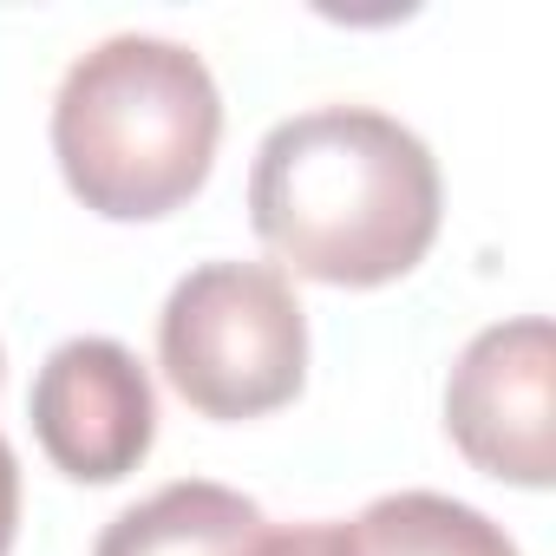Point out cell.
Listing matches in <instances>:
<instances>
[{
    "instance_id": "6da1fadb",
    "label": "cell",
    "mask_w": 556,
    "mask_h": 556,
    "mask_svg": "<svg viewBox=\"0 0 556 556\" xmlns=\"http://www.w3.org/2000/svg\"><path fill=\"white\" fill-rule=\"evenodd\" d=\"M445 184L419 131L374 105L282 118L249 164V223L308 282L387 289L439 242Z\"/></svg>"
},
{
    "instance_id": "7a4b0ae2",
    "label": "cell",
    "mask_w": 556,
    "mask_h": 556,
    "mask_svg": "<svg viewBox=\"0 0 556 556\" xmlns=\"http://www.w3.org/2000/svg\"><path fill=\"white\" fill-rule=\"evenodd\" d=\"M223 92L184 40L112 34L73 60L53 99V157L66 190L105 223L184 210L216 164Z\"/></svg>"
},
{
    "instance_id": "3957f363",
    "label": "cell",
    "mask_w": 556,
    "mask_h": 556,
    "mask_svg": "<svg viewBox=\"0 0 556 556\" xmlns=\"http://www.w3.org/2000/svg\"><path fill=\"white\" fill-rule=\"evenodd\" d=\"M164 380L203 419L282 413L308 380V315L275 262H203L157 315Z\"/></svg>"
},
{
    "instance_id": "277c9868",
    "label": "cell",
    "mask_w": 556,
    "mask_h": 556,
    "mask_svg": "<svg viewBox=\"0 0 556 556\" xmlns=\"http://www.w3.org/2000/svg\"><path fill=\"white\" fill-rule=\"evenodd\" d=\"M452 445L497 484L549 491L556 478V334L543 315L471 334L445 380Z\"/></svg>"
},
{
    "instance_id": "5b68a950",
    "label": "cell",
    "mask_w": 556,
    "mask_h": 556,
    "mask_svg": "<svg viewBox=\"0 0 556 556\" xmlns=\"http://www.w3.org/2000/svg\"><path fill=\"white\" fill-rule=\"evenodd\" d=\"M27 419L40 452L79 484H118L151 458L157 393L144 361L125 341L79 334L47 354L27 393Z\"/></svg>"
},
{
    "instance_id": "8992f818",
    "label": "cell",
    "mask_w": 556,
    "mask_h": 556,
    "mask_svg": "<svg viewBox=\"0 0 556 556\" xmlns=\"http://www.w3.org/2000/svg\"><path fill=\"white\" fill-rule=\"evenodd\" d=\"M262 510L255 497L216 484V478H177L164 491H151L144 504L118 510L92 556H242L262 536Z\"/></svg>"
},
{
    "instance_id": "52a82bcc",
    "label": "cell",
    "mask_w": 556,
    "mask_h": 556,
    "mask_svg": "<svg viewBox=\"0 0 556 556\" xmlns=\"http://www.w3.org/2000/svg\"><path fill=\"white\" fill-rule=\"evenodd\" d=\"M334 556H523L484 510L445 491L374 497L354 523H334Z\"/></svg>"
},
{
    "instance_id": "ba28073f",
    "label": "cell",
    "mask_w": 556,
    "mask_h": 556,
    "mask_svg": "<svg viewBox=\"0 0 556 556\" xmlns=\"http://www.w3.org/2000/svg\"><path fill=\"white\" fill-rule=\"evenodd\" d=\"M242 556H334V523H289V530H262Z\"/></svg>"
},
{
    "instance_id": "9c48e42d",
    "label": "cell",
    "mask_w": 556,
    "mask_h": 556,
    "mask_svg": "<svg viewBox=\"0 0 556 556\" xmlns=\"http://www.w3.org/2000/svg\"><path fill=\"white\" fill-rule=\"evenodd\" d=\"M14 536H21V458L0 439V556L14 549Z\"/></svg>"
}]
</instances>
